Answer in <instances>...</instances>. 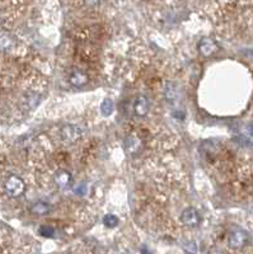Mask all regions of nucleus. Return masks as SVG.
Returning a JSON list of instances; mask_svg holds the SVG:
<instances>
[{
    "label": "nucleus",
    "mask_w": 253,
    "mask_h": 254,
    "mask_svg": "<svg viewBox=\"0 0 253 254\" xmlns=\"http://www.w3.org/2000/svg\"><path fill=\"white\" fill-rule=\"evenodd\" d=\"M143 145V139L142 136H139L138 134H131L128 135L125 140V146H126V152L131 155L138 154L140 148Z\"/></svg>",
    "instance_id": "6"
},
{
    "label": "nucleus",
    "mask_w": 253,
    "mask_h": 254,
    "mask_svg": "<svg viewBox=\"0 0 253 254\" xmlns=\"http://www.w3.org/2000/svg\"><path fill=\"white\" fill-rule=\"evenodd\" d=\"M103 224L107 226V228H116L117 225H119V219L115 215L108 214L106 215L105 218H103Z\"/></svg>",
    "instance_id": "12"
},
{
    "label": "nucleus",
    "mask_w": 253,
    "mask_h": 254,
    "mask_svg": "<svg viewBox=\"0 0 253 254\" xmlns=\"http://www.w3.org/2000/svg\"><path fill=\"white\" fill-rule=\"evenodd\" d=\"M68 82L72 86H78V88L86 85L89 82L88 71L79 68V66H72V69L69 70V73H68Z\"/></svg>",
    "instance_id": "2"
},
{
    "label": "nucleus",
    "mask_w": 253,
    "mask_h": 254,
    "mask_svg": "<svg viewBox=\"0 0 253 254\" xmlns=\"http://www.w3.org/2000/svg\"><path fill=\"white\" fill-rule=\"evenodd\" d=\"M101 111L105 116H109L112 112H113V102L111 99H105L101 106Z\"/></svg>",
    "instance_id": "13"
},
{
    "label": "nucleus",
    "mask_w": 253,
    "mask_h": 254,
    "mask_svg": "<svg viewBox=\"0 0 253 254\" xmlns=\"http://www.w3.org/2000/svg\"><path fill=\"white\" fill-rule=\"evenodd\" d=\"M57 134H59V140L64 144H74L75 141H78V139L80 137V129L78 126L74 125H65L63 127L57 129Z\"/></svg>",
    "instance_id": "1"
},
{
    "label": "nucleus",
    "mask_w": 253,
    "mask_h": 254,
    "mask_svg": "<svg viewBox=\"0 0 253 254\" xmlns=\"http://www.w3.org/2000/svg\"><path fill=\"white\" fill-rule=\"evenodd\" d=\"M12 46H13L12 37L8 36V34L0 36V50H1V51H7V50H9Z\"/></svg>",
    "instance_id": "11"
},
{
    "label": "nucleus",
    "mask_w": 253,
    "mask_h": 254,
    "mask_svg": "<svg viewBox=\"0 0 253 254\" xmlns=\"http://www.w3.org/2000/svg\"><path fill=\"white\" fill-rule=\"evenodd\" d=\"M32 214L37 215V216H45V215L49 214L51 211V206L49 203H45V202H37L31 208Z\"/></svg>",
    "instance_id": "10"
},
{
    "label": "nucleus",
    "mask_w": 253,
    "mask_h": 254,
    "mask_svg": "<svg viewBox=\"0 0 253 254\" xmlns=\"http://www.w3.org/2000/svg\"><path fill=\"white\" fill-rule=\"evenodd\" d=\"M217 50H219L217 43L210 37H204L199 43V51H200L202 56H211V55L217 52Z\"/></svg>",
    "instance_id": "5"
},
{
    "label": "nucleus",
    "mask_w": 253,
    "mask_h": 254,
    "mask_svg": "<svg viewBox=\"0 0 253 254\" xmlns=\"http://www.w3.org/2000/svg\"><path fill=\"white\" fill-rule=\"evenodd\" d=\"M72 174L66 169H56L55 174H54V182H55V185L57 187H60V188L69 186L72 183Z\"/></svg>",
    "instance_id": "8"
},
{
    "label": "nucleus",
    "mask_w": 253,
    "mask_h": 254,
    "mask_svg": "<svg viewBox=\"0 0 253 254\" xmlns=\"http://www.w3.org/2000/svg\"><path fill=\"white\" fill-rule=\"evenodd\" d=\"M181 222L188 228H196L200 224V216L199 212L194 207L184 208L181 214Z\"/></svg>",
    "instance_id": "4"
},
{
    "label": "nucleus",
    "mask_w": 253,
    "mask_h": 254,
    "mask_svg": "<svg viewBox=\"0 0 253 254\" xmlns=\"http://www.w3.org/2000/svg\"><path fill=\"white\" fill-rule=\"evenodd\" d=\"M4 187H5V191H7L8 195L12 196V197H18L26 189V185H24L23 179L17 177V175L8 177L5 183H4Z\"/></svg>",
    "instance_id": "3"
},
{
    "label": "nucleus",
    "mask_w": 253,
    "mask_h": 254,
    "mask_svg": "<svg viewBox=\"0 0 253 254\" xmlns=\"http://www.w3.org/2000/svg\"><path fill=\"white\" fill-rule=\"evenodd\" d=\"M134 109H135V113H136L139 117H144V116L148 115V111H149L148 99L145 98L144 96H139L138 98H136V101H135Z\"/></svg>",
    "instance_id": "9"
},
{
    "label": "nucleus",
    "mask_w": 253,
    "mask_h": 254,
    "mask_svg": "<svg viewBox=\"0 0 253 254\" xmlns=\"http://www.w3.org/2000/svg\"><path fill=\"white\" fill-rule=\"evenodd\" d=\"M40 234L45 238H51L55 234V229L53 226H50V225H42L40 228Z\"/></svg>",
    "instance_id": "14"
},
{
    "label": "nucleus",
    "mask_w": 253,
    "mask_h": 254,
    "mask_svg": "<svg viewBox=\"0 0 253 254\" xmlns=\"http://www.w3.org/2000/svg\"><path fill=\"white\" fill-rule=\"evenodd\" d=\"M247 243V234L243 230H234L229 237V247L233 249H240Z\"/></svg>",
    "instance_id": "7"
}]
</instances>
